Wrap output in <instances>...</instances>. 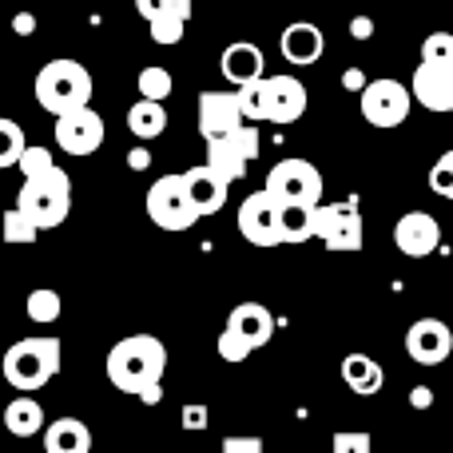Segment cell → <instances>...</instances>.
<instances>
[{
  "label": "cell",
  "instance_id": "obj_1",
  "mask_svg": "<svg viewBox=\"0 0 453 453\" xmlns=\"http://www.w3.org/2000/svg\"><path fill=\"white\" fill-rule=\"evenodd\" d=\"M167 370V346L156 334H127L104 358V374L119 394H135L140 398L148 386L164 382Z\"/></svg>",
  "mask_w": 453,
  "mask_h": 453
},
{
  "label": "cell",
  "instance_id": "obj_2",
  "mask_svg": "<svg viewBox=\"0 0 453 453\" xmlns=\"http://www.w3.org/2000/svg\"><path fill=\"white\" fill-rule=\"evenodd\" d=\"M60 366H64V346H60V338H52V334L16 338V342L4 350V358H0L4 382L20 394L48 386L56 374H60Z\"/></svg>",
  "mask_w": 453,
  "mask_h": 453
},
{
  "label": "cell",
  "instance_id": "obj_3",
  "mask_svg": "<svg viewBox=\"0 0 453 453\" xmlns=\"http://www.w3.org/2000/svg\"><path fill=\"white\" fill-rule=\"evenodd\" d=\"M32 92H36V104L48 111V116H64V111H72V108L92 104L96 84H92V72H88L84 64L72 60V56H60V60H48L44 68L36 72Z\"/></svg>",
  "mask_w": 453,
  "mask_h": 453
},
{
  "label": "cell",
  "instance_id": "obj_4",
  "mask_svg": "<svg viewBox=\"0 0 453 453\" xmlns=\"http://www.w3.org/2000/svg\"><path fill=\"white\" fill-rule=\"evenodd\" d=\"M16 203L44 226V231H52V226H60L72 211V180L60 167H52V172H44V175H32V180H24Z\"/></svg>",
  "mask_w": 453,
  "mask_h": 453
},
{
  "label": "cell",
  "instance_id": "obj_5",
  "mask_svg": "<svg viewBox=\"0 0 453 453\" xmlns=\"http://www.w3.org/2000/svg\"><path fill=\"white\" fill-rule=\"evenodd\" d=\"M143 199H148V219L156 226H164V231H191V226L203 219L183 175H159Z\"/></svg>",
  "mask_w": 453,
  "mask_h": 453
},
{
  "label": "cell",
  "instance_id": "obj_6",
  "mask_svg": "<svg viewBox=\"0 0 453 453\" xmlns=\"http://www.w3.org/2000/svg\"><path fill=\"white\" fill-rule=\"evenodd\" d=\"M414 88L398 84V80H370L358 92V108L362 119L370 127H398L410 119V108H414Z\"/></svg>",
  "mask_w": 453,
  "mask_h": 453
},
{
  "label": "cell",
  "instance_id": "obj_7",
  "mask_svg": "<svg viewBox=\"0 0 453 453\" xmlns=\"http://www.w3.org/2000/svg\"><path fill=\"white\" fill-rule=\"evenodd\" d=\"M322 172L311 159H279V164L266 172V191H271L279 203H322Z\"/></svg>",
  "mask_w": 453,
  "mask_h": 453
},
{
  "label": "cell",
  "instance_id": "obj_8",
  "mask_svg": "<svg viewBox=\"0 0 453 453\" xmlns=\"http://www.w3.org/2000/svg\"><path fill=\"white\" fill-rule=\"evenodd\" d=\"M314 239H322L326 250H362V239H366V234H362L358 199L314 207Z\"/></svg>",
  "mask_w": 453,
  "mask_h": 453
},
{
  "label": "cell",
  "instance_id": "obj_9",
  "mask_svg": "<svg viewBox=\"0 0 453 453\" xmlns=\"http://www.w3.org/2000/svg\"><path fill=\"white\" fill-rule=\"evenodd\" d=\"M207 143V164L215 167L219 175L226 180H242L247 175V164H255L258 151H263V143H258V127L250 124H239L231 135H219V140H203Z\"/></svg>",
  "mask_w": 453,
  "mask_h": 453
},
{
  "label": "cell",
  "instance_id": "obj_10",
  "mask_svg": "<svg viewBox=\"0 0 453 453\" xmlns=\"http://www.w3.org/2000/svg\"><path fill=\"white\" fill-rule=\"evenodd\" d=\"M104 135H108V127H104V116L96 108H72L64 111V116H56V148L68 151V156L84 159V156H96V151L104 148Z\"/></svg>",
  "mask_w": 453,
  "mask_h": 453
},
{
  "label": "cell",
  "instance_id": "obj_11",
  "mask_svg": "<svg viewBox=\"0 0 453 453\" xmlns=\"http://www.w3.org/2000/svg\"><path fill=\"white\" fill-rule=\"evenodd\" d=\"M279 199L271 191H250L239 203V234L250 247H279L282 231H279Z\"/></svg>",
  "mask_w": 453,
  "mask_h": 453
},
{
  "label": "cell",
  "instance_id": "obj_12",
  "mask_svg": "<svg viewBox=\"0 0 453 453\" xmlns=\"http://www.w3.org/2000/svg\"><path fill=\"white\" fill-rule=\"evenodd\" d=\"M406 354L418 366H441L453 354V330L441 319H418L406 330Z\"/></svg>",
  "mask_w": 453,
  "mask_h": 453
},
{
  "label": "cell",
  "instance_id": "obj_13",
  "mask_svg": "<svg viewBox=\"0 0 453 453\" xmlns=\"http://www.w3.org/2000/svg\"><path fill=\"white\" fill-rule=\"evenodd\" d=\"M239 124H247L239 104V88L234 92H199V135L203 140L231 135Z\"/></svg>",
  "mask_w": 453,
  "mask_h": 453
},
{
  "label": "cell",
  "instance_id": "obj_14",
  "mask_svg": "<svg viewBox=\"0 0 453 453\" xmlns=\"http://www.w3.org/2000/svg\"><path fill=\"white\" fill-rule=\"evenodd\" d=\"M414 100L430 111H453V60H422L410 80Z\"/></svg>",
  "mask_w": 453,
  "mask_h": 453
},
{
  "label": "cell",
  "instance_id": "obj_15",
  "mask_svg": "<svg viewBox=\"0 0 453 453\" xmlns=\"http://www.w3.org/2000/svg\"><path fill=\"white\" fill-rule=\"evenodd\" d=\"M394 247L406 258H426L441 247V223L430 211H406L394 223Z\"/></svg>",
  "mask_w": 453,
  "mask_h": 453
},
{
  "label": "cell",
  "instance_id": "obj_16",
  "mask_svg": "<svg viewBox=\"0 0 453 453\" xmlns=\"http://www.w3.org/2000/svg\"><path fill=\"white\" fill-rule=\"evenodd\" d=\"M306 104H311V96L298 76H266V119L271 124H298L306 116Z\"/></svg>",
  "mask_w": 453,
  "mask_h": 453
},
{
  "label": "cell",
  "instance_id": "obj_17",
  "mask_svg": "<svg viewBox=\"0 0 453 453\" xmlns=\"http://www.w3.org/2000/svg\"><path fill=\"white\" fill-rule=\"evenodd\" d=\"M279 52H282V60L295 64V68H311V64H319L322 52H326V36H322L319 24L295 20V24H287V28H282Z\"/></svg>",
  "mask_w": 453,
  "mask_h": 453
},
{
  "label": "cell",
  "instance_id": "obj_18",
  "mask_svg": "<svg viewBox=\"0 0 453 453\" xmlns=\"http://www.w3.org/2000/svg\"><path fill=\"white\" fill-rule=\"evenodd\" d=\"M183 180H188V191H191V199H196L199 215H215V211H223V207H226V191H231V180L215 172L211 164L183 172Z\"/></svg>",
  "mask_w": 453,
  "mask_h": 453
},
{
  "label": "cell",
  "instance_id": "obj_19",
  "mask_svg": "<svg viewBox=\"0 0 453 453\" xmlns=\"http://www.w3.org/2000/svg\"><path fill=\"white\" fill-rule=\"evenodd\" d=\"M219 68H223V76L239 88V84H247V80L263 76V72H266V56H263V48L250 44V40H234V44L223 48Z\"/></svg>",
  "mask_w": 453,
  "mask_h": 453
},
{
  "label": "cell",
  "instance_id": "obj_20",
  "mask_svg": "<svg viewBox=\"0 0 453 453\" xmlns=\"http://www.w3.org/2000/svg\"><path fill=\"white\" fill-rule=\"evenodd\" d=\"M44 449L48 453H88L92 449V430L80 418H56L44 426Z\"/></svg>",
  "mask_w": 453,
  "mask_h": 453
},
{
  "label": "cell",
  "instance_id": "obj_21",
  "mask_svg": "<svg viewBox=\"0 0 453 453\" xmlns=\"http://www.w3.org/2000/svg\"><path fill=\"white\" fill-rule=\"evenodd\" d=\"M226 326L242 330V334L255 342V350H258V346H266L274 338V314L266 311L263 303H239L231 311V319H226Z\"/></svg>",
  "mask_w": 453,
  "mask_h": 453
},
{
  "label": "cell",
  "instance_id": "obj_22",
  "mask_svg": "<svg viewBox=\"0 0 453 453\" xmlns=\"http://www.w3.org/2000/svg\"><path fill=\"white\" fill-rule=\"evenodd\" d=\"M44 406H40L36 398H28V394H20V398H12L4 406V430L12 434V438H36V434H44Z\"/></svg>",
  "mask_w": 453,
  "mask_h": 453
},
{
  "label": "cell",
  "instance_id": "obj_23",
  "mask_svg": "<svg viewBox=\"0 0 453 453\" xmlns=\"http://www.w3.org/2000/svg\"><path fill=\"white\" fill-rule=\"evenodd\" d=\"M342 382L350 386L358 398H370V394L382 390L386 370L378 366L370 354H346V358H342Z\"/></svg>",
  "mask_w": 453,
  "mask_h": 453
},
{
  "label": "cell",
  "instance_id": "obj_24",
  "mask_svg": "<svg viewBox=\"0 0 453 453\" xmlns=\"http://www.w3.org/2000/svg\"><path fill=\"white\" fill-rule=\"evenodd\" d=\"M127 132H132L140 143L159 140V135L167 132L164 100H148V96H140V104H132V111H127Z\"/></svg>",
  "mask_w": 453,
  "mask_h": 453
},
{
  "label": "cell",
  "instance_id": "obj_25",
  "mask_svg": "<svg viewBox=\"0 0 453 453\" xmlns=\"http://www.w3.org/2000/svg\"><path fill=\"white\" fill-rule=\"evenodd\" d=\"M314 207L319 203H282L279 207V231H282V242H306L314 239Z\"/></svg>",
  "mask_w": 453,
  "mask_h": 453
},
{
  "label": "cell",
  "instance_id": "obj_26",
  "mask_svg": "<svg viewBox=\"0 0 453 453\" xmlns=\"http://www.w3.org/2000/svg\"><path fill=\"white\" fill-rule=\"evenodd\" d=\"M40 231H44V226L32 219L20 203L8 207L4 219H0V234H4V242H12V247H32V242L40 239Z\"/></svg>",
  "mask_w": 453,
  "mask_h": 453
},
{
  "label": "cell",
  "instance_id": "obj_27",
  "mask_svg": "<svg viewBox=\"0 0 453 453\" xmlns=\"http://www.w3.org/2000/svg\"><path fill=\"white\" fill-rule=\"evenodd\" d=\"M24 314H28L36 326H52V322L64 314V303L52 287H36L28 298H24Z\"/></svg>",
  "mask_w": 453,
  "mask_h": 453
},
{
  "label": "cell",
  "instance_id": "obj_28",
  "mask_svg": "<svg viewBox=\"0 0 453 453\" xmlns=\"http://www.w3.org/2000/svg\"><path fill=\"white\" fill-rule=\"evenodd\" d=\"M135 88H140V96H148V100H167V96L175 92V80L167 68H159V64H148V68L135 76Z\"/></svg>",
  "mask_w": 453,
  "mask_h": 453
},
{
  "label": "cell",
  "instance_id": "obj_29",
  "mask_svg": "<svg viewBox=\"0 0 453 453\" xmlns=\"http://www.w3.org/2000/svg\"><path fill=\"white\" fill-rule=\"evenodd\" d=\"M24 127L16 119L0 116V167H16V159L24 156Z\"/></svg>",
  "mask_w": 453,
  "mask_h": 453
},
{
  "label": "cell",
  "instance_id": "obj_30",
  "mask_svg": "<svg viewBox=\"0 0 453 453\" xmlns=\"http://www.w3.org/2000/svg\"><path fill=\"white\" fill-rule=\"evenodd\" d=\"M239 104H242V116H247L250 124L266 119V76L239 84Z\"/></svg>",
  "mask_w": 453,
  "mask_h": 453
},
{
  "label": "cell",
  "instance_id": "obj_31",
  "mask_svg": "<svg viewBox=\"0 0 453 453\" xmlns=\"http://www.w3.org/2000/svg\"><path fill=\"white\" fill-rule=\"evenodd\" d=\"M215 350H219L223 362H247L250 354H255V342H250L242 330L223 326V334H219V342H215Z\"/></svg>",
  "mask_w": 453,
  "mask_h": 453
},
{
  "label": "cell",
  "instance_id": "obj_32",
  "mask_svg": "<svg viewBox=\"0 0 453 453\" xmlns=\"http://www.w3.org/2000/svg\"><path fill=\"white\" fill-rule=\"evenodd\" d=\"M16 167H20L24 180H32V175L52 172L56 159H52V151H48V148H40V143H28V148H24V156L16 159Z\"/></svg>",
  "mask_w": 453,
  "mask_h": 453
},
{
  "label": "cell",
  "instance_id": "obj_33",
  "mask_svg": "<svg viewBox=\"0 0 453 453\" xmlns=\"http://www.w3.org/2000/svg\"><path fill=\"white\" fill-rule=\"evenodd\" d=\"M183 28H188V16H180V12L156 16V20H151V40H156V44H180Z\"/></svg>",
  "mask_w": 453,
  "mask_h": 453
},
{
  "label": "cell",
  "instance_id": "obj_34",
  "mask_svg": "<svg viewBox=\"0 0 453 453\" xmlns=\"http://www.w3.org/2000/svg\"><path fill=\"white\" fill-rule=\"evenodd\" d=\"M430 191L453 203V148H449V151H441L438 164L430 167Z\"/></svg>",
  "mask_w": 453,
  "mask_h": 453
},
{
  "label": "cell",
  "instance_id": "obj_35",
  "mask_svg": "<svg viewBox=\"0 0 453 453\" xmlns=\"http://www.w3.org/2000/svg\"><path fill=\"white\" fill-rule=\"evenodd\" d=\"M135 12L143 16V20H156V16H167V12H180L191 20V0H135Z\"/></svg>",
  "mask_w": 453,
  "mask_h": 453
},
{
  "label": "cell",
  "instance_id": "obj_36",
  "mask_svg": "<svg viewBox=\"0 0 453 453\" xmlns=\"http://www.w3.org/2000/svg\"><path fill=\"white\" fill-rule=\"evenodd\" d=\"M422 60H453V32H430L422 40Z\"/></svg>",
  "mask_w": 453,
  "mask_h": 453
},
{
  "label": "cell",
  "instance_id": "obj_37",
  "mask_svg": "<svg viewBox=\"0 0 453 453\" xmlns=\"http://www.w3.org/2000/svg\"><path fill=\"white\" fill-rule=\"evenodd\" d=\"M370 434H334V453H370Z\"/></svg>",
  "mask_w": 453,
  "mask_h": 453
},
{
  "label": "cell",
  "instance_id": "obj_38",
  "mask_svg": "<svg viewBox=\"0 0 453 453\" xmlns=\"http://www.w3.org/2000/svg\"><path fill=\"white\" fill-rule=\"evenodd\" d=\"M223 453H263V438H223Z\"/></svg>",
  "mask_w": 453,
  "mask_h": 453
},
{
  "label": "cell",
  "instance_id": "obj_39",
  "mask_svg": "<svg viewBox=\"0 0 453 453\" xmlns=\"http://www.w3.org/2000/svg\"><path fill=\"white\" fill-rule=\"evenodd\" d=\"M183 426L188 430H207V406H183Z\"/></svg>",
  "mask_w": 453,
  "mask_h": 453
},
{
  "label": "cell",
  "instance_id": "obj_40",
  "mask_svg": "<svg viewBox=\"0 0 453 453\" xmlns=\"http://www.w3.org/2000/svg\"><path fill=\"white\" fill-rule=\"evenodd\" d=\"M366 84H370V80H366V72H362V68H346V76H342L346 92H362Z\"/></svg>",
  "mask_w": 453,
  "mask_h": 453
},
{
  "label": "cell",
  "instance_id": "obj_41",
  "mask_svg": "<svg viewBox=\"0 0 453 453\" xmlns=\"http://www.w3.org/2000/svg\"><path fill=\"white\" fill-rule=\"evenodd\" d=\"M350 32H354V40H370L374 36V20H370V16H354Z\"/></svg>",
  "mask_w": 453,
  "mask_h": 453
},
{
  "label": "cell",
  "instance_id": "obj_42",
  "mask_svg": "<svg viewBox=\"0 0 453 453\" xmlns=\"http://www.w3.org/2000/svg\"><path fill=\"white\" fill-rule=\"evenodd\" d=\"M410 406H414V410H430L434 406V390H430V386H414V394H410Z\"/></svg>",
  "mask_w": 453,
  "mask_h": 453
},
{
  "label": "cell",
  "instance_id": "obj_43",
  "mask_svg": "<svg viewBox=\"0 0 453 453\" xmlns=\"http://www.w3.org/2000/svg\"><path fill=\"white\" fill-rule=\"evenodd\" d=\"M159 398H164V386H159V382H156V386H148V390L140 394V402H143V406H156Z\"/></svg>",
  "mask_w": 453,
  "mask_h": 453
},
{
  "label": "cell",
  "instance_id": "obj_44",
  "mask_svg": "<svg viewBox=\"0 0 453 453\" xmlns=\"http://www.w3.org/2000/svg\"><path fill=\"white\" fill-rule=\"evenodd\" d=\"M12 28H16V32H32V28H36V16H28V12H24V16H16V20H12Z\"/></svg>",
  "mask_w": 453,
  "mask_h": 453
},
{
  "label": "cell",
  "instance_id": "obj_45",
  "mask_svg": "<svg viewBox=\"0 0 453 453\" xmlns=\"http://www.w3.org/2000/svg\"><path fill=\"white\" fill-rule=\"evenodd\" d=\"M132 164H135V172H143V167H148V156H143V151H132Z\"/></svg>",
  "mask_w": 453,
  "mask_h": 453
}]
</instances>
